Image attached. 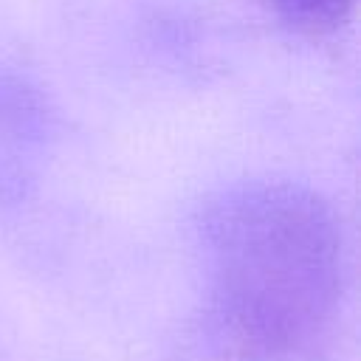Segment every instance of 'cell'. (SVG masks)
<instances>
[{
  "instance_id": "1",
  "label": "cell",
  "mask_w": 361,
  "mask_h": 361,
  "mask_svg": "<svg viewBox=\"0 0 361 361\" xmlns=\"http://www.w3.org/2000/svg\"><path fill=\"white\" fill-rule=\"evenodd\" d=\"M212 296L228 336L248 353H290L330 319L341 285L333 212L293 183L226 195L206 220Z\"/></svg>"
},
{
  "instance_id": "2",
  "label": "cell",
  "mask_w": 361,
  "mask_h": 361,
  "mask_svg": "<svg viewBox=\"0 0 361 361\" xmlns=\"http://www.w3.org/2000/svg\"><path fill=\"white\" fill-rule=\"evenodd\" d=\"M271 6L288 28L307 37L336 31L350 11V0H271Z\"/></svg>"
}]
</instances>
